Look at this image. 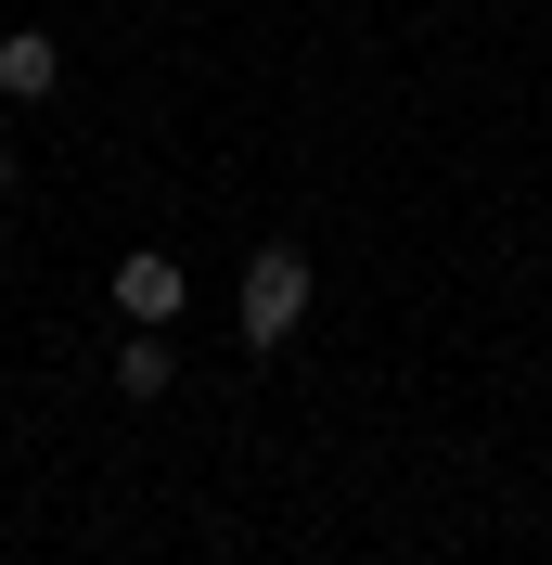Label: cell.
<instances>
[{
    "instance_id": "3",
    "label": "cell",
    "mask_w": 552,
    "mask_h": 565,
    "mask_svg": "<svg viewBox=\"0 0 552 565\" xmlns=\"http://www.w3.org/2000/svg\"><path fill=\"white\" fill-rule=\"evenodd\" d=\"M0 90H13V104H52V90H65V52H52V26H0Z\"/></svg>"
},
{
    "instance_id": "4",
    "label": "cell",
    "mask_w": 552,
    "mask_h": 565,
    "mask_svg": "<svg viewBox=\"0 0 552 565\" xmlns=\"http://www.w3.org/2000/svg\"><path fill=\"white\" fill-rule=\"evenodd\" d=\"M168 373H180L168 334H141V321H129V348H116V398H168Z\"/></svg>"
},
{
    "instance_id": "5",
    "label": "cell",
    "mask_w": 552,
    "mask_h": 565,
    "mask_svg": "<svg viewBox=\"0 0 552 565\" xmlns=\"http://www.w3.org/2000/svg\"><path fill=\"white\" fill-rule=\"evenodd\" d=\"M0 193H13V141H0Z\"/></svg>"
},
{
    "instance_id": "1",
    "label": "cell",
    "mask_w": 552,
    "mask_h": 565,
    "mask_svg": "<svg viewBox=\"0 0 552 565\" xmlns=\"http://www.w3.org/2000/svg\"><path fill=\"white\" fill-rule=\"evenodd\" d=\"M232 321H244V348H283V334L309 321V257H296V245H257V257H244Z\"/></svg>"
},
{
    "instance_id": "2",
    "label": "cell",
    "mask_w": 552,
    "mask_h": 565,
    "mask_svg": "<svg viewBox=\"0 0 552 565\" xmlns=\"http://www.w3.org/2000/svg\"><path fill=\"white\" fill-rule=\"evenodd\" d=\"M180 296H193V282H180V257H168V245H129V257H116V321L168 334V321H180Z\"/></svg>"
}]
</instances>
